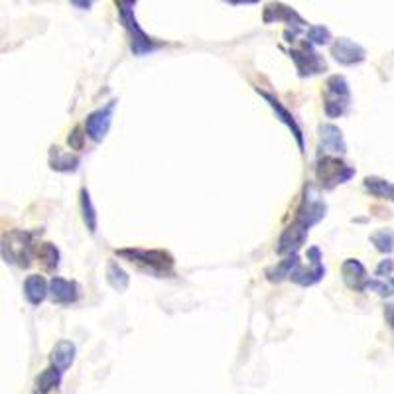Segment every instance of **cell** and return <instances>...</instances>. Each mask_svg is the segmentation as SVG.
I'll return each instance as SVG.
<instances>
[{"mask_svg":"<svg viewBox=\"0 0 394 394\" xmlns=\"http://www.w3.org/2000/svg\"><path fill=\"white\" fill-rule=\"evenodd\" d=\"M328 213V205L326 201L319 197V194L316 191L314 186H306V194L304 199L298 207L292 225H288L284 229V233L280 235L278 245H276V252L278 254H296L298 249L306 242L307 233L314 225H318L319 221L326 217Z\"/></svg>","mask_w":394,"mask_h":394,"instance_id":"1","label":"cell"},{"mask_svg":"<svg viewBox=\"0 0 394 394\" xmlns=\"http://www.w3.org/2000/svg\"><path fill=\"white\" fill-rule=\"evenodd\" d=\"M117 256L136 266L140 272L150 274L154 278H168L174 276L175 261L174 256L162 249H119Z\"/></svg>","mask_w":394,"mask_h":394,"instance_id":"2","label":"cell"},{"mask_svg":"<svg viewBox=\"0 0 394 394\" xmlns=\"http://www.w3.org/2000/svg\"><path fill=\"white\" fill-rule=\"evenodd\" d=\"M2 258L6 263L28 268L34 258V235L28 231H12L2 239Z\"/></svg>","mask_w":394,"mask_h":394,"instance_id":"3","label":"cell"},{"mask_svg":"<svg viewBox=\"0 0 394 394\" xmlns=\"http://www.w3.org/2000/svg\"><path fill=\"white\" fill-rule=\"evenodd\" d=\"M351 107V89L343 75H331L323 89V110L328 119H340Z\"/></svg>","mask_w":394,"mask_h":394,"instance_id":"4","label":"cell"},{"mask_svg":"<svg viewBox=\"0 0 394 394\" xmlns=\"http://www.w3.org/2000/svg\"><path fill=\"white\" fill-rule=\"evenodd\" d=\"M355 175V168L345 164L337 156H321L316 164V177H318L319 186L323 189H335L341 184L349 182Z\"/></svg>","mask_w":394,"mask_h":394,"instance_id":"5","label":"cell"},{"mask_svg":"<svg viewBox=\"0 0 394 394\" xmlns=\"http://www.w3.org/2000/svg\"><path fill=\"white\" fill-rule=\"evenodd\" d=\"M264 24H286L288 30L284 32L286 42H294V38H298V34L304 32L307 28V22L298 14V12L282 4V2H270L266 4V8L263 12Z\"/></svg>","mask_w":394,"mask_h":394,"instance_id":"6","label":"cell"},{"mask_svg":"<svg viewBox=\"0 0 394 394\" xmlns=\"http://www.w3.org/2000/svg\"><path fill=\"white\" fill-rule=\"evenodd\" d=\"M117 10H119V16H121V24L124 26L126 34H129L132 54L143 57V55L156 52V50L162 45L158 44L154 38H150V36L140 28V24H138L136 16H134V8H117Z\"/></svg>","mask_w":394,"mask_h":394,"instance_id":"7","label":"cell"},{"mask_svg":"<svg viewBox=\"0 0 394 394\" xmlns=\"http://www.w3.org/2000/svg\"><path fill=\"white\" fill-rule=\"evenodd\" d=\"M314 44H306L298 45V48H292L288 54H290V59L294 61L296 71L300 77H312V75H319L323 71H328V64L321 55L312 48Z\"/></svg>","mask_w":394,"mask_h":394,"instance_id":"8","label":"cell"},{"mask_svg":"<svg viewBox=\"0 0 394 394\" xmlns=\"http://www.w3.org/2000/svg\"><path fill=\"white\" fill-rule=\"evenodd\" d=\"M307 261L312 264V268L307 270V268H302V264L296 268L292 276H290V280L298 286H314L318 284L323 280V276H326V266H323V258H321V251H319L318 247H309L307 249Z\"/></svg>","mask_w":394,"mask_h":394,"instance_id":"9","label":"cell"},{"mask_svg":"<svg viewBox=\"0 0 394 394\" xmlns=\"http://www.w3.org/2000/svg\"><path fill=\"white\" fill-rule=\"evenodd\" d=\"M117 109V101H109L105 107L93 110L85 121V134L93 143H101L107 132H109L110 124H112V115Z\"/></svg>","mask_w":394,"mask_h":394,"instance_id":"10","label":"cell"},{"mask_svg":"<svg viewBox=\"0 0 394 394\" xmlns=\"http://www.w3.org/2000/svg\"><path fill=\"white\" fill-rule=\"evenodd\" d=\"M331 55L341 66H357L367 59V50L349 38H340L331 45Z\"/></svg>","mask_w":394,"mask_h":394,"instance_id":"11","label":"cell"},{"mask_svg":"<svg viewBox=\"0 0 394 394\" xmlns=\"http://www.w3.org/2000/svg\"><path fill=\"white\" fill-rule=\"evenodd\" d=\"M50 300L59 306H69L79 300V286L73 280H67L61 276H54L50 280Z\"/></svg>","mask_w":394,"mask_h":394,"instance_id":"12","label":"cell"},{"mask_svg":"<svg viewBox=\"0 0 394 394\" xmlns=\"http://www.w3.org/2000/svg\"><path fill=\"white\" fill-rule=\"evenodd\" d=\"M261 95L264 97V101L272 107V110L276 112V117L280 119V122L282 124H286L290 131H292V134H294L296 143H298V146H300V150L304 152V148H306V144H304V132H302V129H300V124H298V121L294 119V115L290 112V110L286 109L284 105L278 101V98L274 97V95H270V93H266V91H258Z\"/></svg>","mask_w":394,"mask_h":394,"instance_id":"13","label":"cell"},{"mask_svg":"<svg viewBox=\"0 0 394 394\" xmlns=\"http://www.w3.org/2000/svg\"><path fill=\"white\" fill-rule=\"evenodd\" d=\"M343 274V282L353 292H367V282H369V274L367 268L359 263L357 258H347L341 266Z\"/></svg>","mask_w":394,"mask_h":394,"instance_id":"14","label":"cell"},{"mask_svg":"<svg viewBox=\"0 0 394 394\" xmlns=\"http://www.w3.org/2000/svg\"><path fill=\"white\" fill-rule=\"evenodd\" d=\"M319 144L323 148V152L328 154H345L347 152V144L343 138V132L335 124H321L319 126Z\"/></svg>","mask_w":394,"mask_h":394,"instance_id":"15","label":"cell"},{"mask_svg":"<svg viewBox=\"0 0 394 394\" xmlns=\"http://www.w3.org/2000/svg\"><path fill=\"white\" fill-rule=\"evenodd\" d=\"M24 296L32 306H40L45 298L50 296V284L45 282L44 276L40 274H30L24 282Z\"/></svg>","mask_w":394,"mask_h":394,"instance_id":"16","label":"cell"},{"mask_svg":"<svg viewBox=\"0 0 394 394\" xmlns=\"http://www.w3.org/2000/svg\"><path fill=\"white\" fill-rule=\"evenodd\" d=\"M81 164V158L71 152H64L59 146H54L50 150V166L55 172H61V174H71L77 172V168Z\"/></svg>","mask_w":394,"mask_h":394,"instance_id":"17","label":"cell"},{"mask_svg":"<svg viewBox=\"0 0 394 394\" xmlns=\"http://www.w3.org/2000/svg\"><path fill=\"white\" fill-rule=\"evenodd\" d=\"M75 361V345L71 341H59L52 349V355H50V363L54 365L57 371L66 372L71 365Z\"/></svg>","mask_w":394,"mask_h":394,"instance_id":"18","label":"cell"},{"mask_svg":"<svg viewBox=\"0 0 394 394\" xmlns=\"http://www.w3.org/2000/svg\"><path fill=\"white\" fill-rule=\"evenodd\" d=\"M300 266V258H298V254H288L284 261H280L278 264H274L270 268H266V278L270 280V282H282V280H288L292 272H294L296 268Z\"/></svg>","mask_w":394,"mask_h":394,"instance_id":"19","label":"cell"},{"mask_svg":"<svg viewBox=\"0 0 394 394\" xmlns=\"http://www.w3.org/2000/svg\"><path fill=\"white\" fill-rule=\"evenodd\" d=\"M365 191H369L371 196L379 197V199H388L394 203V184L386 182L383 177H377V175H369L365 177Z\"/></svg>","mask_w":394,"mask_h":394,"instance_id":"20","label":"cell"},{"mask_svg":"<svg viewBox=\"0 0 394 394\" xmlns=\"http://www.w3.org/2000/svg\"><path fill=\"white\" fill-rule=\"evenodd\" d=\"M61 374L64 372L57 371L54 365H50L45 371H42L36 377V391L40 394H48L55 391L59 384H61Z\"/></svg>","mask_w":394,"mask_h":394,"instance_id":"21","label":"cell"},{"mask_svg":"<svg viewBox=\"0 0 394 394\" xmlns=\"http://www.w3.org/2000/svg\"><path fill=\"white\" fill-rule=\"evenodd\" d=\"M79 201H81V213H83V221H85L87 229L91 231V233H97L98 215L97 209L93 205V199H91V194H89L87 187H81V191H79Z\"/></svg>","mask_w":394,"mask_h":394,"instance_id":"22","label":"cell"},{"mask_svg":"<svg viewBox=\"0 0 394 394\" xmlns=\"http://www.w3.org/2000/svg\"><path fill=\"white\" fill-rule=\"evenodd\" d=\"M107 282H109L117 292H124L129 284H131V276L122 268L117 261H109L107 263Z\"/></svg>","mask_w":394,"mask_h":394,"instance_id":"23","label":"cell"},{"mask_svg":"<svg viewBox=\"0 0 394 394\" xmlns=\"http://www.w3.org/2000/svg\"><path fill=\"white\" fill-rule=\"evenodd\" d=\"M38 258H40L44 270H48V272H54V270H57V266H59V251H57V247L52 245V242H44L38 249Z\"/></svg>","mask_w":394,"mask_h":394,"instance_id":"24","label":"cell"},{"mask_svg":"<svg viewBox=\"0 0 394 394\" xmlns=\"http://www.w3.org/2000/svg\"><path fill=\"white\" fill-rule=\"evenodd\" d=\"M371 242L379 252H386L391 254L394 251V231L393 229H381L371 235Z\"/></svg>","mask_w":394,"mask_h":394,"instance_id":"25","label":"cell"},{"mask_svg":"<svg viewBox=\"0 0 394 394\" xmlns=\"http://www.w3.org/2000/svg\"><path fill=\"white\" fill-rule=\"evenodd\" d=\"M333 38L326 26H309L307 28V42L314 45H328Z\"/></svg>","mask_w":394,"mask_h":394,"instance_id":"26","label":"cell"},{"mask_svg":"<svg viewBox=\"0 0 394 394\" xmlns=\"http://www.w3.org/2000/svg\"><path fill=\"white\" fill-rule=\"evenodd\" d=\"M85 136L87 134H83V131L75 126L73 131L69 132V136H67V143L71 146V150H83V143H85Z\"/></svg>","mask_w":394,"mask_h":394,"instance_id":"27","label":"cell"},{"mask_svg":"<svg viewBox=\"0 0 394 394\" xmlns=\"http://www.w3.org/2000/svg\"><path fill=\"white\" fill-rule=\"evenodd\" d=\"M393 272H394L393 258H384V261H381L379 266H377V270H374L377 278H386V276H393Z\"/></svg>","mask_w":394,"mask_h":394,"instance_id":"28","label":"cell"},{"mask_svg":"<svg viewBox=\"0 0 394 394\" xmlns=\"http://www.w3.org/2000/svg\"><path fill=\"white\" fill-rule=\"evenodd\" d=\"M384 318H386V323H388V328L394 331V306H393V304L384 307Z\"/></svg>","mask_w":394,"mask_h":394,"instance_id":"29","label":"cell"},{"mask_svg":"<svg viewBox=\"0 0 394 394\" xmlns=\"http://www.w3.org/2000/svg\"><path fill=\"white\" fill-rule=\"evenodd\" d=\"M93 2L95 0H71V4L77 6V8H81V10H89L93 6Z\"/></svg>","mask_w":394,"mask_h":394,"instance_id":"30","label":"cell"},{"mask_svg":"<svg viewBox=\"0 0 394 394\" xmlns=\"http://www.w3.org/2000/svg\"><path fill=\"white\" fill-rule=\"evenodd\" d=\"M136 2H138V0H115L117 8H134Z\"/></svg>","mask_w":394,"mask_h":394,"instance_id":"31","label":"cell"},{"mask_svg":"<svg viewBox=\"0 0 394 394\" xmlns=\"http://www.w3.org/2000/svg\"><path fill=\"white\" fill-rule=\"evenodd\" d=\"M231 4H256L261 0H229Z\"/></svg>","mask_w":394,"mask_h":394,"instance_id":"32","label":"cell"},{"mask_svg":"<svg viewBox=\"0 0 394 394\" xmlns=\"http://www.w3.org/2000/svg\"><path fill=\"white\" fill-rule=\"evenodd\" d=\"M225 2H229V0H225Z\"/></svg>","mask_w":394,"mask_h":394,"instance_id":"33","label":"cell"}]
</instances>
